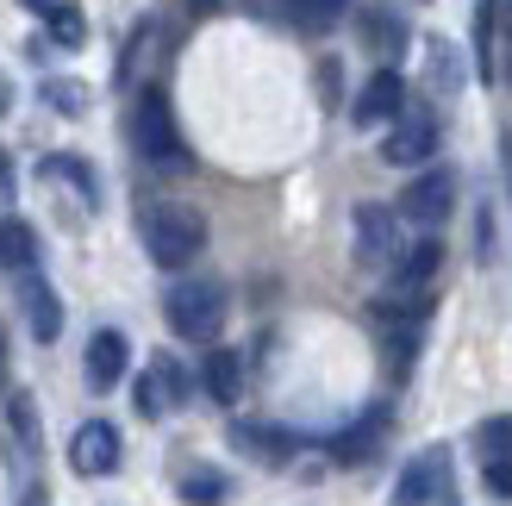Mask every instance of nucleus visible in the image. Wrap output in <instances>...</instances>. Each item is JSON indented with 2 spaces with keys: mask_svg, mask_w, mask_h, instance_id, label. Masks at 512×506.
<instances>
[{
  "mask_svg": "<svg viewBox=\"0 0 512 506\" xmlns=\"http://www.w3.org/2000/svg\"><path fill=\"white\" fill-rule=\"evenodd\" d=\"M138 232H144L150 263H163V269H188L200 250H207V219H200L194 207H182V200H157V207H144Z\"/></svg>",
  "mask_w": 512,
  "mask_h": 506,
  "instance_id": "nucleus-1",
  "label": "nucleus"
},
{
  "mask_svg": "<svg viewBox=\"0 0 512 506\" xmlns=\"http://www.w3.org/2000/svg\"><path fill=\"white\" fill-rule=\"evenodd\" d=\"M132 144H138V157L157 163V169H188L194 163L182 132H175V113H169V94L163 88H144L138 94V107H132Z\"/></svg>",
  "mask_w": 512,
  "mask_h": 506,
  "instance_id": "nucleus-2",
  "label": "nucleus"
},
{
  "mask_svg": "<svg viewBox=\"0 0 512 506\" xmlns=\"http://www.w3.org/2000/svg\"><path fill=\"white\" fill-rule=\"evenodd\" d=\"M163 319H169V332H182L194 344H213L225 332V288L219 282H169Z\"/></svg>",
  "mask_w": 512,
  "mask_h": 506,
  "instance_id": "nucleus-3",
  "label": "nucleus"
},
{
  "mask_svg": "<svg viewBox=\"0 0 512 506\" xmlns=\"http://www.w3.org/2000/svg\"><path fill=\"white\" fill-rule=\"evenodd\" d=\"M450 207H456V175L450 169H425L419 182H406V194H400V219H413V225H444L450 219Z\"/></svg>",
  "mask_w": 512,
  "mask_h": 506,
  "instance_id": "nucleus-4",
  "label": "nucleus"
},
{
  "mask_svg": "<svg viewBox=\"0 0 512 506\" xmlns=\"http://www.w3.org/2000/svg\"><path fill=\"white\" fill-rule=\"evenodd\" d=\"M444 482H450V450H444V444H431V450H419V457L400 469L394 506H431V500L444 494Z\"/></svg>",
  "mask_w": 512,
  "mask_h": 506,
  "instance_id": "nucleus-5",
  "label": "nucleus"
},
{
  "mask_svg": "<svg viewBox=\"0 0 512 506\" xmlns=\"http://www.w3.org/2000/svg\"><path fill=\"white\" fill-rule=\"evenodd\" d=\"M119 457H125L119 425H107V419L75 425V438H69V463H75V475H113Z\"/></svg>",
  "mask_w": 512,
  "mask_h": 506,
  "instance_id": "nucleus-6",
  "label": "nucleus"
},
{
  "mask_svg": "<svg viewBox=\"0 0 512 506\" xmlns=\"http://www.w3.org/2000/svg\"><path fill=\"white\" fill-rule=\"evenodd\" d=\"M431 150H438V119L431 113H400L394 132L381 138V157L394 169H413V163H431Z\"/></svg>",
  "mask_w": 512,
  "mask_h": 506,
  "instance_id": "nucleus-7",
  "label": "nucleus"
},
{
  "mask_svg": "<svg viewBox=\"0 0 512 506\" xmlns=\"http://www.w3.org/2000/svg\"><path fill=\"white\" fill-rule=\"evenodd\" d=\"M400 107H406V82H400V69H375L369 82H363V94H356L350 119L369 132V125H394V119H400Z\"/></svg>",
  "mask_w": 512,
  "mask_h": 506,
  "instance_id": "nucleus-8",
  "label": "nucleus"
},
{
  "mask_svg": "<svg viewBox=\"0 0 512 506\" xmlns=\"http://www.w3.org/2000/svg\"><path fill=\"white\" fill-rule=\"evenodd\" d=\"M19 307H25V332H32L38 344H57L63 332V300L50 294V282L38 269H25V282H19Z\"/></svg>",
  "mask_w": 512,
  "mask_h": 506,
  "instance_id": "nucleus-9",
  "label": "nucleus"
},
{
  "mask_svg": "<svg viewBox=\"0 0 512 506\" xmlns=\"http://www.w3.org/2000/svg\"><path fill=\"white\" fill-rule=\"evenodd\" d=\"M356 257H363L369 269L400 257V225H394L388 207H375V200H369V207H356Z\"/></svg>",
  "mask_w": 512,
  "mask_h": 506,
  "instance_id": "nucleus-10",
  "label": "nucleus"
},
{
  "mask_svg": "<svg viewBox=\"0 0 512 506\" xmlns=\"http://www.w3.org/2000/svg\"><path fill=\"white\" fill-rule=\"evenodd\" d=\"M125 363H132V344H125V332H94L88 338V388H119L125 382Z\"/></svg>",
  "mask_w": 512,
  "mask_h": 506,
  "instance_id": "nucleus-11",
  "label": "nucleus"
},
{
  "mask_svg": "<svg viewBox=\"0 0 512 506\" xmlns=\"http://www.w3.org/2000/svg\"><path fill=\"white\" fill-rule=\"evenodd\" d=\"M188 400V375L175 369V357H157L150 363V375L138 382V413H169Z\"/></svg>",
  "mask_w": 512,
  "mask_h": 506,
  "instance_id": "nucleus-12",
  "label": "nucleus"
},
{
  "mask_svg": "<svg viewBox=\"0 0 512 506\" xmlns=\"http://www.w3.org/2000/svg\"><path fill=\"white\" fill-rule=\"evenodd\" d=\"M438 263H444L438 238H419L413 250H400V257H394V294H425V282L438 275Z\"/></svg>",
  "mask_w": 512,
  "mask_h": 506,
  "instance_id": "nucleus-13",
  "label": "nucleus"
},
{
  "mask_svg": "<svg viewBox=\"0 0 512 506\" xmlns=\"http://www.w3.org/2000/svg\"><path fill=\"white\" fill-rule=\"evenodd\" d=\"M475 69L500 75V0H475Z\"/></svg>",
  "mask_w": 512,
  "mask_h": 506,
  "instance_id": "nucleus-14",
  "label": "nucleus"
},
{
  "mask_svg": "<svg viewBox=\"0 0 512 506\" xmlns=\"http://www.w3.org/2000/svg\"><path fill=\"white\" fill-rule=\"evenodd\" d=\"M350 0H275V13L281 19H294L300 32H331V25L344 19Z\"/></svg>",
  "mask_w": 512,
  "mask_h": 506,
  "instance_id": "nucleus-15",
  "label": "nucleus"
},
{
  "mask_svg": "<svg viewBox=\"0 0 512 506\" xmlns=\"http://www.w3.org/2000/svg\"><path fill=\"white\" fill-rule=\"evenodd\" d=\"M363 44H369V50H381V57L394 63L400 50H406V25H400L388 7H369V13H363Z\"/></svg>",
  "mask_w": 512,
  "mask_h": 506,
  "instance_id": "nucleus-16",
  "label": "nucleus"
},
{
  "mask_svg": "<svg viewBox=\"0 0 512 506\" xmlns=\"http://www.w3.org/2000/svg\"><path fill=\"white\" fill-rule=\"evenodd\" d=\"M238 450H250V457H263V463H281V457H294V432H275V425H238Z\"/></svg>",
  "mask_w": 512,
  "mask_h": 506,
  "instance_id": "nucleus-17",
  "label": "nucleus"
},
{
  "mask_svg": "<svg viewBox=\"0 0 512 506\" xmlns=\"http://www.w3.org/2000/svg\"><path fill=\"white\" fill-rule=\"evenodd\" d=\"M244 388V363H238V350H213L207 357V394L219 400V407H232Z\"/></svg>",
  "mask_w": 512,
  "mask_h": 506,
  "instance_id": "nucleus-18",
  "label": "nucleus"
},
{
  "mask_svg": "<svg viewBox=\"0 0 512 506\" xmlns=\"http://www.w3.org/2000/svg\"><path fill=\"white\" fill-rule=\"evenodd\" d=\"M381 425H388V413H369V419H356V425H350V438H338V444H331V450H338L344 463H356V457H369V450L381 444Z\"/></svg>",
  "mask_w": 512,
  "mask_h": 506,
  "instance_id": "nucleus-19",
  "label": "nucleus"
},
{
  "mask_svg": "<svg viewBox=\"0 0 512 506\" xmlns=\"http://www.w3.org/2000/svg\"><path fill=\"white\" fill-rule=\"evenodd\" d=\"M32 257H38V238H32V225L7 219V225H0V263H13V269H32Z\"/></svg>",
  "mask_w": 512,
  "mask_h": 506,
  "instance_id": "nucleus-20",
  "label": "nucleus"
},
{
  "mask_svg": "<svg viewBox=\"0 0 512 506\" xmlns=\"http://www.w3.org/2000/svg\"><path fill=\"white\" fill-rule=\"evenodd\" d=\"M475 450H481V463H500V457H512V413H500V419H481V425H475Z\"/></svg>",
  "mask_w": 512,
  "mask_h": 506,
  "instance_id": "nucleus-21",
  "label": "nucleus"
},
{
  "mask_svg": "<svg viewBox=\"0 0 512 506\" xmlns=\"http://www.w3.org/2000/svg\"><path fill=\"white\" fill-rule=\"evenodd\" d=\"M182 500L188 506H219L225 500V475L219 469H188L182 475Z\"/></svg>",
  "mask_w": 512,
  "mask_h": 506,
  "instance_id": "nucleus-22",
  "label": "nucleus"
},
{
  "mask_svg": "<svg viewBox=\"0 0 512 506\" xmlns=\"http://www.w3.org/2000/svg\"><path fill=\"white\" fill-rule=\"evenodd\" d=\"M44 19H50V38H57V44H69V50L88 38V19H82V7H63V0H50V13H44Z\"/></svg>",
  "mask_w": 512,
  "mask_h": 506,
  "instance_id": "nucleus-23",
  "label": "nucleus"
},
{
  "mask_svg": "<svg viewBox=\"0 0 512 506\" xmlns=\"http://www.w3.org/2000/svg\"><path fill=\"white\" fill-rule=\"evenodd\" d=\"M44 100H50V107H63V113H82L88 107V94L75 88V82H44Z\"/></svg>",
  "mask_w": 512,
  "mask_h": 506,
  "instance_id": "nucleus-24",
  "label": "nucleus"
},
{
  "mask_svg": "<svg viewBox=\"0 0 512 506\" xmlns=\"http://www.w3.org/2000/svg\"><path fill=\"white\" fill-rule=\"evenodd\" d=\"M488 494H494V500H512V457L488 463Z\"/></svg>",
  "mask_w": 512,
  "mask_h": 506,
  "instance_id": "nucleus-25",
  "label": "nucleus"
},
{
  "mask_svg": "<svg viewBox=\"0 0 512 506\" xmlns=\"http://www.w3.org/2000/svg\"><path fill=\"white\" fill-rule=\"evenodd\" d=\"M19 7H32V13H50V0H19Z\"/></svg>",
  "mask_w": 512,
  "mask_h": 506,
  "instance_id": "nucleus-26",
  "label": "nucleus"
},
{
  "mask_svg": "<svg viewBox=\"0 0 512 506\" xmlns=\"http://www.w3.org/2000/svg\"><path fill=\"white\" fill-rule=\"evenodd\" d=\"M506 82H512V44H506Z\"/></svg>",
  "mask_w": 512,
  "mask_h": 506,
  "instance_id": "nucleus-27",
  "label": "nucleus"
},
{
  "mask_svg": "<svg viewBox=\"0 0 512 506\" xmlns=\"http://www.w3.org/2000/svg\"><path fill=\"white\" fill-rule=\"evenodd\" d=\"M506 169H512V138H506Z\"/></svg>",
  "mask_w": 512,
  "mask_h": 506,
  "instance_id": "nucleus-28",
  "label": "nucleus"
}]
</instances>
